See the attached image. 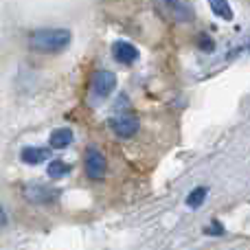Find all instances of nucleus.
Masks as SVG:
<instances>
[{
  "label": "nucleus",
  "mask_w": 250,
  "mask_h": 250,
  "mask_svg": "<svg viewBox=\"0 0 250 250\" xmlns=\"http://www.w3.org/2000/svg\"><path fill=\"white\" fill-rule=\"evenodd\" d=\"M70 44L68 29H40L29 38V48L35 53H62Z\"/></svg>",
  "instance_id": "1"
},
{
  "label": "nucleus",
  "mask_w": 250,
  "mask_h": 250,
  "mask_svg": "<svg viewBox=\"0 0 250 250\" xmlns=\"http://www.w3.org/2000/svg\"><path fill=\"white\" fill-rule=\"evenodd\" d=\"M114 86H117V75L110 73V70H97V73L92 75V83H90L92 99L101 101V99H105V97H110Z\"/></svg>",
  "instance_id": "2"
},
{
  "label": "nucleus",
  "mask_w": 250,
  "mask_h": 250,
  "mask_svg": "<svg viewBox=\"0 0 250 250\" xmlns=\"http://www.w3.org/2000/svg\"><path fill=\"white\" fill-rule=\"evenodd\" d=\"M22 195H24V200L31 204H51L60 198V191L53 189V187L33 182V185H26L24 189H22Z\"/></svg>",
  "instance_id": "3"
},
{
  "label": "nucleus",
  "mask_w": 250,
  "mask_h": 250,
  "mask_svg": "<svg viewBox=\"0 0 250 250\" xmlns=\"http://www.w3.org/2000/svg\"><path fill=\"white\" fill-rule=\"evenodd\" d=\"M83 167H86V173L90 178H104L105 171H108V163H105V156L101 154L95 147H88L86 149V158H83Z\"/></svg>",
  "instance_id": "4"
},
{
  "label": "nucleus",
  "mask_w": 250,
  "mask_h": 250,
  "mask_svg": "<svg viewBox=\"0 0 250 250\" xmlns=\"http://www.w3.org/2000/svg\"><path fill=\"white\" fill-rule=\"evenodd\" d=\"M138 119L136 117H129V114H121V117L112 119L110 121V127H112V132L117 134L119 138H129L134 136V134L138 132Z\"/></svg>",
  "instance_id": "5"
},
{
  "label": "nucleus",
  "mask_w": 250,
  "mask_h": 250,
  "mask_svg": "<svg viewBox=\"0 0 250 250\" xmlns=\"http://www.w3.org/2000/svg\"><path fill=\"white\" fill-rule=\"evenodd\" d=\"M112 55H114V60H117L119 64H125V66L134 64V62L138 60L136 46L129 44V42H123V40H119V42L112 44Z\"/></svg>",
  "instance_id": "6"
},
{
  "label": "nucleus",
  "mask_w": 250,
  "mask_h": 250,
  "mask_svg": "<svg viewBox=\"0 0 250 250\" xmlns=\"http://www.w3.org/2000/svg\"><path fill=\"white\" fill-rule=\"evenodd\" d=\"M165 11H169V16L178 22H191L195 18V11L189 2H165Z\"/></svg>",
  "instance_id": "7"
},
{
  "label": "nucleus",
  "mask_w": 250,
  "mask_h": 250,
  "mask_svg": "<svg viewBox=\"0 0 250 250\" xmlns=\"http://www.w3.org/2000/svg\"><path fill=\"white\" fill-rule=\"evenodd\" d=\"M48 156H51V149H46V147H24L20 151L22 163L26 165H40L44 160H48Z\"/></svg>",
  "instance_id": "8"
},
{
  "label": "nucleus",
  "mask_w": 250,
  "mask_h": 250,
  "mask_svg": "<svg viewBox=\"0 0 250 250\" xmlns=\"http://www.w3.org/2000/svg\"><path fill=\"white\" fill-rule=\"evenodd\" d=\"M53 149H66V147L73 143V129L70 127H60V129H53L51 138H48Z\"/></svg>",
  "instance_id": "9"
},
{
  "label": "nucleus",
  "mask_w": 250,
  "mask_h": 250,
  "mask_svg": "<svg viewBox=\"0 0 250 250\" xmlns=\"http://www.w3.org/2000/svg\"><path fill=\"white\" fill-rule=\"evenodd\" d=\"M68 171H70V167L64 163V160H53V163L48 165V169H46L48 178H53V180H60V178H64Z\"/></svg>",
  "instance_id": "10"
},
{
  "label": "nucleus",
  "mask_w": 250,
  "mask_h": 250,
  "mask_svg": "<svg viewBox=\"0 0 250 250\" xmlns=\"http://www.w3.org/2000/svg\"><path fill=\"white\" fill-rule=\"evenodd\" d=\"M211 11L215 13V16H220L222 20H233V9H230V4L224 2V0H213Z\"/></svg>",
  "instance_id": "11"
},
{
  "label": "nucleus",
  "mask_w": 250,
  "mask_h": 250,
  "mask_svg": "<svg viewBox=\"0 0 250 250\" xmlns=\"http://www.w3.org/2000/svg\"><path fill=\"white\" fill-rule=\"evenodd\" d=\"M204 200H207V187H198V189H193L189 195H187V207L198 208Z\"/></svg>",
  "instance_id": "12"
},
{
  "label": "nucleus",
  "mask_w": 250,
  "mask_h": 250,
  "mask_svg": "<svg viewBox=\"0 0 250 250\" xmlns=\"http://www.w3.org/2000/svg\"><path fill=\"white\" fill-rule=\"evenodd\" d=\"M200 46H202L204 53H211L213 51V40L208 38L207 33H202V35H200Z\"/></svg>",
  "instance_id": "13"
},
{
  "label": "nucleus",
  "mask_w": 250,
  "mask_h": 250,
  "mask_svg": "<svg viewBox=\"0 0 250 250\" xmlns=\"http://www.w3.org/2000/svg\"><path fill=\"white\" fill-rule=\"evenodd\" d=\"M2 226H7V213H4V208L0 207V229Z\"/></svg>",
  "instance_id": "14"
}]
</instances>
